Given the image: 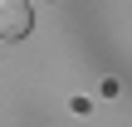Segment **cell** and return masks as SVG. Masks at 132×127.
<instances>
[{
  "label": "cell",
  "instance_id": "1",
  "mask_svg": "<svg viewBox=\"0 0 132 127\" xmlns=\"http://www.w3.org/2000/svg\"><path fill=\"white\" fill-rule=\"evenodd\" d=\"M34 29V5L29 0H0V39H24Z\"/></svg>",
  "mask_w": 132,
  "mask_h": 127
}]
</instances>
